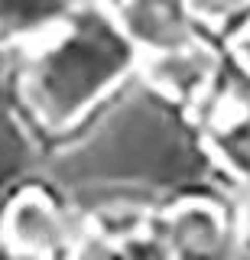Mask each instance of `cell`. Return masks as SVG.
Masks as SVG:
<instances>
[{"mask_svg":"<svg viewBox=\"0 0 250 260\" xmlns=\"http://www.w3.org/2000/svg\"><path fill=\"white\" fill-rule=\"evenodd\" d=\"M7 238L20 247L33 250V254L46 257L52 250L55 238H59V221H55L52 208L36 195H26L7 215Z\"/></svg>","mask_w":250,"mask_h":260,"instance_id":"7a4b0ae2","label":"cell"},{"mask_svg":"<svg viewBox=\"0 0 250 260\" xmlns=\"http://www.w3.org/2000/svg\"><path fill=\"white\" fill-rule=\"evenodd\" d=\"M0 260H43L39 254H33V250H26V247H20V244H13L10 238H0Z\"/></svg>","mask_w":250,"mask_h":260,"instance_id":"277c9868","label":"cell"},{"mask_svg":"<svg viewBox=\"0 0 250 260\" xmlns=\"http://www.w3.org/2000/svg\"><path fill=\"white\" fill-rule=\"evenodd\" d=\"M172 241H175V250L189 260L208 257L221 247V221L215 218V211H208V205L189 208L175 218Z\"/></svg>","mask_w":250,"mask_h":260,"instance_id":"3957f363","label":"cell"},{"mask_svg":"<svg viewBox=\"0 0 250 260\" xmlns=\"http://www.w3.org/2000/svg\"><path fill=\"white\" fill-rule=\"evenodd\" d=\"M130 65V43L101 13H85L29 75V101L46 124L59 127L94 104Z\"/></svg>","mask_w":250,"mask_h":260,"instance_id":"6da1fadb","label":"cell"}]
</instances>
